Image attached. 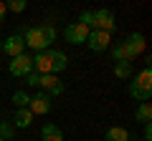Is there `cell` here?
Masks as SVG:
<instances>
[{"label": "cell", "instance_id": "obj_1", "mask_svg": "<svg viewBox=\"0 0 152 141\" xmlns=\"http://www.w3.org/2000/svg\"><path fill=\"white\" fill-rule=\"evenodd\" d=\"M23 40H26L28 48H33L36 53H43V50L51 48V43L56 40V28L53 25H33L23 30Z\"/></svg>", "mask_w": 152, "mask_h": 141}, {"label": "cell", "instance_id": "obj_2", "mask_svg": "<svg viewBox=\"0 0 152 141\" xmlns=\"http://www.w3.org/2000/svg\"><path fill=\"white\" fill-rule=\"evenodd\" d=\"M91 30H104L112 35L117 30V18L112 10H91Z\"/></svg>", "mask_w": 152, "mask_h": 141}, {"label": "cell", "instance_id": "obj_3", "mask_svg": "<svg viewBox=\"0 0 152 141\" xmlns=\"http://www.w3.org/2000/svg\"><path fill=\"white\" fill-rule=\"evenodd\" d=\"M89 33H91V28L81 25V23H71V25H66V30H64V40L71 43V45H86Z\"/></svg>", "mask_w": 152, "mask_h": 141}, {"label": "cell", "instance_id": "obj_4", "mask_svg": "<svg viewBox=\"0 0 152 141\" xmlns=\"http://www.w3.org/2000/svg\"><path fill=\"white\" fill-rule=\"evenodd\" d=\"M8 70H10L15 78H26L28 73H33V55L20 53V55H15V58H10Z\"/></svg>", "mask_w": 152, "mask_h": 141}, {"label": "cell", "instance_id": "obj_5", "mask_svg": "<svg viewBox=\"0 0 152 141\" xmlns=\"http://www.w3.org/2000/svg\"><path fill=\"white\" fill-rule=\"evenodd\" d=\"M51 106H53L51 96H48V93H43V91H38V93H33V96H31L28 111H31L33 116H46V114H51Z\"/></svg>", "mask_w": 152, "mask_h": 141}, {"label": "cell", "instance_id": "obj_6", "mask_svg": "<svg viewBox=\"0 0 152 141\" xmlns=\"http://www.w3.org/2000/svg\"><path fill=\"white\" fill-rule=\"evenodd\" d=\"M86 45L94 50V53H102V50H107L109 45H112V35L104 30H91L86 38Z\"/></svg>", "mask_w": 152, "mask_h": 141}, {"label": "cell", "instance_id": "obj_7", "mask_svg": "<svg viewBox=\"0 0 152 141\" xmlns=\"http://www.w3.org/2000/svg\"><path fill=\"white\" fill-rule=\"evenodd\" d=\"M38 86L43 88V93H48V96H61L64 93V81H58V76H53V73L38 76Z\"/></svg>", "mask_w": 152, "mask_h": 141}, {"label": "cell", "instance_id": "obj_8", "mask_svg": "<svg viewBox=\"0 0 152 141\" xmlns=\"http://www.w3.org/2000/svg\"><path fill=\"white\" fill-rule=\"evenodd\" d=\"M23 50H26V40H23L20 33H13L8 40H3V53H5L8 58H15V55H20Z\"/></svg>", "mask_w": 152, "mask_h": 141}, {"label": "cell", "instance_id": "obj_9", "mask_svg": "<svg viewBox=\"0 0 152 141\" xmlns=\"http://www.w3.org/2000/svg\"><path fill=\"white\" fill-rule=\"evenodd\" d=\"M124 45H127V50H129V58L134 60L137 55H142V53H145L147 40H145V35H142V33H132V35H127Z\"/></svg>", "mask_w": 152, "mask_h": 141}, {"label": "cell", "instance_id": "obj_10", "mask_svg": "<svg viewBox=\"0 0 152 141\" xmlns=\"http://www.w3.org/2000/svg\"><path fill=\"white\" fill-rule=\"evenodd\" d=\"M13 129H28L33 124V114L28 109H15V116H13Z\"/></svg>", "mask_w": 152, "mask_h": 141}, {"label": "cell", "instance_id": "obj_11", "mask_svg": "<svg viewBox=\"0 0 152 141\" xmlns=\"http://www.w3.org/2000/svg\"><path fill=\"white\" fill-rule=\"evenodd\" d=\"M41 141H64V134L56 124H43L41 129Z\"/></svg>", "mask_w": 152, "mask_h": 141}, {"label": "cell", "instance_id": "obj_12", "mask_svg": "<svg viewBox=\"0 0 152 141\" xmlns=\"http://www.w3.org/2000/svg\"><path fill=\"white\" fill-rule=\"evenodd\" d=\"M129 131L124 129V126H112V129L104 134V141H129Z\"/></svg>", "mask_w": 152, "mask_h": 141}, {"label": "cell", "instance_id": "obj_13", "mask_svg": "<svg viewBox=\"0 0 152 141\" xmlns=\"http://www.w3.org/2000/svg\"><path fill=\"white\" fill-rule=\"evenodd\" d=\"M129 96L134 98V101H150V96H152V88H142V86H137L134 81H129Z\"/></svg>", "mask_w": 152, "mask_h": 141}, {"label": "cell", "instance_id": "obj_14", "mask_svg": "<svg viewBox=\"0 0 152 141\" xmlns=\"http://www.w3.org/2000/svg\"><path fill=\"white\" fill-rule=\"evenodd\" d=\"M51 63H53V76H56L69 65V55L61 53V50H51Z\"/></svg>", "mask_w": 152, "mask_h": 141}, {"label": "cell", "instance_id": "obj_15", "mask_svg": "<svg viewBox=\"0 0 152 141\" xmlns=\"http://www.w3.org/2000/svg\"><path fill=\"white\" fill-rule=\"evenodd\" d=\"M134 119L140 121V124H152V106H150V101H145V103H140V106H137Z\"/></svg>", "mask_w": 152, "mask_h": 141}, {"label": "cell", "instance_id": "obj_16", "mask_svg": "<svg viewBox=\"0 0 152 141\" xmlns=\"http://www.w3.org/2000/svg\"><path fill=\"white\" fill-rule=\"evenodd\" d=\"M112 58L119 63V60H129L132 63V58H129V50H127V45H124V40H119V43H114L112 45Z\"/></svg>", "mask_w": 152, "mask_h": 141}, {"label": "cell", "instance_id": "obj_17", "mask_svg": "<svg viewBox=\"0 0 152 141\" xmlns=\"http://www.w3.org/2000/svg\"><path fill=\"white\" fill-rule=\"evenodd\" d=\"M114 76L122 78V81L132 78V63H129V60H119V63H114Z\"/></svg>", "mask_w": 152, "mask_h": 141}, {"label": "cell", "instance_id": "obj_18", "mask_svg": "<svg viewBox=\"0 0 152 141\" xmlns=\"http://www.w3.org/2000/svg\"><path fill=\"white\" fill-rule=\"evenodd\" d=\"M134 83H137V86H142V88H152V70H150V65H145V68L137 73Z\"/></svg>", "mask_w": 152, "mask_h": 141}, {"label": "cell", "instance_id": "obj_19", "mask_svg": "<svg viewBox=\"0 0 152 141\" xmlns=\"http://www.w3.org/2000/svg\"><path fill=\"white\" fill-rule=\"evenodd\" d=\"M13 103H15V109H28L31 96H28L26 91H15V93H13Z\"/></svg>", "mask_w": 152, "mask_h": 141}, {"label": "cell", "instance_id": "obj_20", "mask_svg": "<svg viewBox=\"0 0 152 141\" xmlns=\"http://www.w3.org/2000/svg\"><path fill=\"white\" fill-rule=\"evenodd\" d=\"M13 134H15V129H13L10 121H0V139H3V141H10Z\"/></svg>", "mask_w": 152, "mask_h": 141}, {"label": "cell", "instance_id": "obj_21", "mask_svg": "<svg viewBox=\"0 0 152 141\" xmlns=\"http://www.w3.org/2000/svg\"><path fill=\"white\" fill-rule=\"evenodd\" d=\"M26 8H28L26 0H10V3H5V10H10V13H23Z\"/></svg>", "mask_w": 152, "mask_h": 141}, {"label": "cell", "instance_id": "obj_22", "mask_svg": "<svg viewBox=\"0 0 152 141\" xmlns=\"http://www.w3.org/2000/svg\"><path fill=\"white\" fill-rule=\"evenodd\" d=\"M23 83H26L28 88H36V86H38V73H28V76H26V81H23Z\"/></svg>", "mask_w": 152, "mask_h": 141}, {"label": "cell", "instance_id": "obj_23", "mask_svg": "<svg viewBox=\"0 0 152 141\" xmlns=\"http://www.w3.org/2000/svg\"><path fill=\"white\" fill-rule=\"evenodd\" d=\"M145 141H152V124H145Z\"/></svg>", "mask_w": 152, "mask_h": 141}, {"label": "cell", "instance_id": "obj_24", "mask_svg": "<svg viewBox=\"0 0 152 141\" xmlns=\"http://www.w3.org/2000/svg\"><path fill=\"white\" fill-rule=\"evenodd\" d=\"M5 13H8V10H5V3H0V23L5 20Z\"/></svg>", "mask_w": 152, "mask_h": 141}, {"label": "cell", "instance_id": "obj_25", "mask_svg": "<svg viewBox=\"0 0 152 141\" xmlns=\"http://www.w3.org/2000/svg\"><path fill=\"white\" fill-rule=\"evenodd\" d=\"M0 53H3V40H0Z\"/></svg>", "mask_w": 152, "mask_h": 141}, {"label": "cell", "instance_id": "obj_26", "mask_svg": "<svg viewBox=\"0 0 152 141\" xmlns=\"http://www.w3.org/2000/svg\"><path fill=\"white\" fill-rule=\"evenodd\" d=\"M0 141H3V139H0Z\"/></svg>", "mask_w": 152, "mask_h": 141}]
</instances>
